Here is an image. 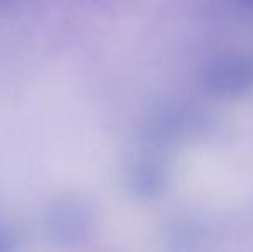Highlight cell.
Masks as SVG:
<instances>
[{
  "label": "cell",
  "mask_w": 253,
  "mask_h": 252,
  "mask_svg": "<svg viewBox=\"0 0 253 252\" xmlns=\"http://www.w3.org/2000/svg\"><path fill=\"white\" fill-rule=\"evenodd\" d=\"M247 2H253V0H247Z\"/></svg>",
  "instance_id": "obj_3"
},
{
  "label": "cell",
  "mask_w": 253,
  "mask_h": 252,
  "mask_svg": "<svg viewBox=\"0 0 253 252\" xmlns=\"http://www.w3.org/2000/svg\"><path fill=\"white\" fill-rule=\"evenodd\" d=\"M210 92L220 97H234L253 85V61L243 55H224L210 64L205 73Z\"/></svg>",
  "instance_id": "obj_1"
},
{
  "label": "cell",
  "mask_w": 253,
  "mask_h": 252,
  "mask_svg": "<svg viewBox=\"0 0 253 252\" xmlns=\"http://www.w3.org/2000/svg\"><path fill=\"white\" fill-rule=\"evenodd\" d=\"M88 225V209H84L81 202L64 201L53 205L50 211L48 226L52 233L59 235L60 239H80Z\"/></svg>",
  "instance_id": "obj_2"
}]
</instances>
